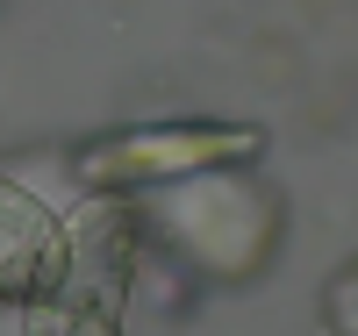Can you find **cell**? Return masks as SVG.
Masks as SVG:
<instances>
[{
	"label": "cell",
	"mask_w": 358,
	"mask_h": 336,
	"mask_svg": "<svg viewBox=\"0 0 358 336\" xmlns=\"http://www.w3.org/2000/svg\"><path fill=\"white\" fill-rule=\"evenodd\" d=\"M265 150L258 122H151V129H115L94 136L72 158L86 193H136V187H172L194 172H222Z\"/></svg>",
	"instance_id": "cell-1"
},
{
	"label": "cell",
	"mask_w": 358,
	"mask_h": 336,
	"mask_svg": "<svg viewBox=\"0 0 358 336\" xmlns=\"http://www.w3.org/2000/svg\"><path fill=\"white\" fill-rule=\"evenodd\" d=\"M72 279V229L50 207L0 172V300L43 308Z\"/></svg>",
	"instance_id": "cell-2"
},
{
	"label": "cell",
	"mask_w": 358,
	"mask_h": 336,
	"mask_svg": "<svg viewBox=\"0 0 358 336\" xmlns=\"http://www.w3.org/2000/svg\"><path fill=\"white\" fill-rule=\"evenodd\" d=\"M330 322H337V336H358V272L330 286Z\"/></svg>",
	"instance_id": "cell-3"
}]
</instances>
